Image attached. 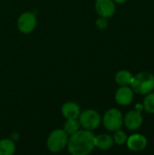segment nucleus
<instances>
[{"instance_id":"16","label":"nucleus","mask_w":154,"mask_h":155,"mask_svg":"<svg viewBox=\"0 0 154 155\" xmlns=\"http://www.w3.org/2000/svg\"><path fill=\"white\" fill-rule=\"evenodd\" d=\"M143 109L151 114H154V92H151L146 94L143 100Z\"/></svg>"},{"instance_id":"15","label":"nucleus","mask_w":154,"mask_h":155,"mask_svg":"<svg viewBox=\"0 0 154 155\" xmlns=\"http://www.w3.org/2000/svg\"><path fill=\"white\" fill-rule=\"evenodd\" d=\"M80 123L78 119H66V122L64 124L63 130L70 136L80 130Z\"/></svg>"},{"instance_id":"19","label":"nucleus","mask_w":154,"mask_h":155,"mask_svg":"<svg viewBox=\"0 0 154 155\" xmlns=\"http://www.w3.org/2000/svg\"><path fill=\"white\" fill-rule=\"evenodd\" d=\"M135 110L136 111H139V112H142L143 110V105L141 104H137L136 106H135Z\"/></svg>"},{"instance_id":"4","label":"nucleus","mask_w":154,"mask_h":155,"mask_svg":"<svg viewBox=\"0 0 154 155\" xmlns=\"http://www.w3.org/2000/svg\"><path fill=\"white\" fill-rule=\"evenodd\" d=\"M78 121L80 123L81 127H83V129L93 131L100 126L102 118L99 113L96 112L95 110L87 109L80 113Z\"/></svg>"},{"instance_id":"7","label":"nucleus","mask_w":154,"mask_h":155,"mask_svg":"<svg viewBox=\"0 0 154 155\" xmlns=\"http://www.w3.org/2000/svg\"><path fill=\"white\" fill-rule=\"evenodd\" d=\"M143 123V114L141 112L136 110H132L126 114L123 117V124L126 128L130 131H136L141 128Z\"/></svg>"},{"instance_id":"18","label":"nucleus","mask_w":154,"mask_h":155,"mask_svg":"<svg viewBox=\"0 0 154 155\" xmlns=\"http://www.w3.org/2000/svg\"><path fill=\"white\" fill-rule=\"evenodd\" d=\"M95 24H96V26H97L99 29H104V28H106L107 25H108L107 18H104V17L100 16V17L96 20Z\"/></svg>"},{"instance_id":"20","label":"nucleus","mask_w":154,"mask_h":155,"mask_svg":"<svg viewBox=\"0 0 154 155\" xmlns=\"http://www.w3.org/2000/svg\"><path fill=\"white\" fill-rule=\"evenodd\" d=\"M115 4H124L126 3L128 0H113Z\"/></svg>"},{"instance_id":"1","label":"nucleus","mask_w":154,"mask_h":155,"mask_svg":"<svg viewBox=\"0 0 154 155\" xmlns=\"http://www.w3.org/2000/svg\"><path fill=\"white\" fill-rule=\"evenodd\" d=\"M95 135L93 131L80 129L74 134L69 136L67 149L73 155H88L93 149Z\"/></svg>"},{"instance_id":"17","label":"nucleus","mask_w":154,"mask_h":155,"mask_svg":"<svg viewBox=\"0 0 154 155\" xmlns=\"http://www.w3.org/2000/svg\"><path fill=\"white\" fill-rule=\"evenodd\" d=\"M113 142L114 143L118 144V145H123L124 143H126V141H127V134H125V132L122 131L121 129L117 130L114 132L113 134Z\"/></svg>"},{"instance_id":"9","label":"nucleus","mask_w":154,"mask_h":155,"mask_svg":"<svg viewBox=\"0 0 154 155\" xmlns=\"http://www.w3.org/2000/svg\"><path fill=\"white\" fill-rule=\"evenodd\" d=\"M134 97V92L132 87L121 86L115 93V101L122 106H126L132 104Z\"/></svg>"},{"instance_id":"11","label":"nucleus","mask_w":154,"mask_h":155,"mask_svg":"<svg viewBox=\"0 0 154 155\" xmlns=\"http://www.w3.org/2000/svg\"><path fill=\"white\" fill-rule=\"evenodd\" d=\"M81 110L74 102H67L62 106V114L65 119H78Z\"/></svg>"},{"instance_id":"14","label":"nucleus","mask_w":154,"mask_h":155,"mask_svg":"<svg viewBox=\"0 0 154 155\" xmlns=\"http://www.w3.org/2000/svg\"><path fill=\"white\" fill-rule=\"evenodd\" d=\"M15 152V143L11 139L0 140V155H12Z\"/></svg>"},{"instance_id":"12","label":"nucleus","mask_w":154,"mask_h":155,"mask_svg":"<svg viewBox=\"0 0 154 155\" xmlns=\"http://www.w3.org/2000/svg\"><path fill=\"white\" fill-rule=\"evenodd\" d=\"M113 143L114 142L113 136L107 134H99L94 138V145L99 150H103V151L110 150L113 146Z\"/></svg>"},{"instance_id":"6","label":"nucleus","mask_w":154,"mask_h":155,"mask_svg":"<svg viewBox=\"0 0 154 155\" xmlns=\"http://www.w3.org/2000/svg\"><path fill=\"white\" fill-rule=\"evenodd\" d=\"M36 16L32 12H25L18 17L17 27L18 30L23 34L32 33L36 26Z\"/></svg>"},{"instance_id":"10","label":"nucleus","mask_w":154,"mask_h":155,"mask_svg":"<svg viewBox=\"0 0 154 155\" xmlns=\"http://www.w3.org/2000/svg\"><path fill=\"white\" fill-rule=\"evenodd\" d=\"M126 144L129 150L133 152H141L147 147L148 141L144 135L135 134L127 138Z\"/></svg>"},{"instance_id":"5","label":"nucleus","mask_w":154,"mask_h":155,"mask_svg":"<svg viewBox=\"0 0 154 155\" xmlns=\"http://www.w3.org/2000/svg\"><path fill=\"white\" fill-rule=\"evenodd\" d=\"M103 123L105 127L110 132H115L123 124V115L120 110L116 108L109 109L103 115Z\"/></svg>"},{"instance_id":"8","label":"nucleus","mask_w":154,"mask_h":155,"mask_svg":"<svg viewBox=\"0 0 154 155\" xmlns=\"http://www.w3.org/2000/svg\"><path fill=\"white\" fill-rule=\"evenodd\" d=\"M95 10L97 14L104 18H110L115 14L116 6L113 0H96Z\"/></svg>"},{"instance_id":"2","label":"nucleus","mask_w":154,"mask_h":155,"mask_svg":"<svg viewBox=\"0 0 154 155\" xmlns=\"http://www.w3.org/2000/svg\"><path fill=\"white\" fill-rule=\"evenodd\" d=\"M130 85L134 93L146 95L154 90V75L150 72H141L133 76Z\"/></svg>"},{"instance_id":"3","label":"nucleus","mask_w":154,"mask_h":155,"mask_svg":"<svg viewBox=\"0 0 154 155\" xmlns=\"http://www.w3.org/2000/svg\"><path fill=\"white\" fill-rule=\"evenodd\" d=\"M69 135L63 129H56L50 133L47 138V148L52 153H60L67 147Z\"/></svg>"},{"instance_id":"13","label":"nucleus","mask_w":154,"mask_h":155,"mask_svg":"<svg viewBox=\"0 0 154 155\" xmlns=\"http://www.w3.org/2000/svg\"><path fill=\"white\" fill-rule=\"evenodd\" d=\"M133 75L127 70H121L115 74V82L120 86H128L133 81Z\"/></svg>"}]
</instances>
